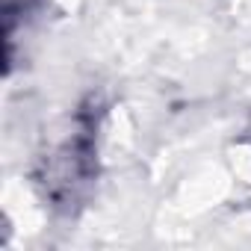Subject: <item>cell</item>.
<instances>
[{
	"mask_svg": "<svg viewBox=\"0 0 251 251\" xmlns=\"http://www.w3.org/2000/svg\"><path fill=\"white\" fill-rule=\"evenodd\" d=\"M98 124L100 103L89 98L74 115L59 142L39 160L33 183L45 204L59 213H74L89 198L98 177Z\"/></svg>",
	"mask_w": 251,
	"mask_h": 251,
	"instance_id": "1",
	"label": "cell"
}]
</instances>
